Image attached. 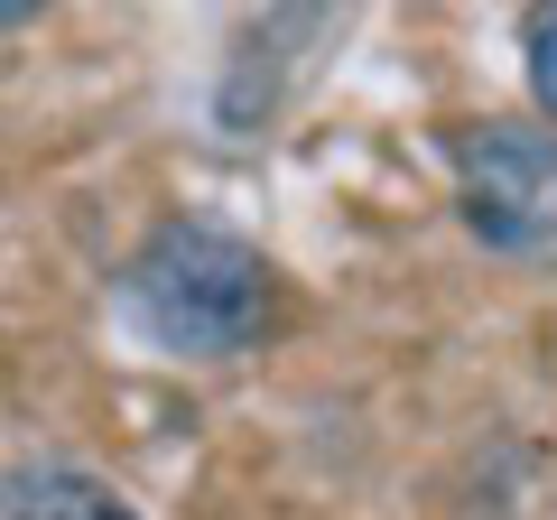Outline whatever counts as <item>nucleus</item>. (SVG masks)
<instances>
[{"instance_id": "1", "label": "nucleus", "mask_w": 557, "mask_h": 520, "mask_svg": "<svg viewBox=\"0 0 557 520\" xmlns=\"http://www.w3.org/2000/svg\"><path fill=\"white\" fill-rule=\"evenodd\" d=\"M121 317L177 362H242L288 325V288L260 242L223 223H159L121 260Z\"/></svg>"}, {"instance_id": "2", "label": "nucleus", "mask_w": 557, "mask_h": 520, "mask_svg": "<svg viewBox=\"0 0 557 520\" xmlns=\"http://www.w3.org/2000/svg\"><path fill=\"white\" fill-rule=\"evenodd\" d=\"M446 168H456V214L483 251H548L557 242V131L548 121H456Z\"/></svg>"}, {"instance_id": "3", "label": "nucleus", "mask_w": 557, "mask_h": 520, "mask_svg": "<svg viewBox=\"0 0 557 520\" xmlns=\"http://www.w3.org/2000/svg\"><path fill=\"white\" fill-rule=\"evenodd\" d=\"M0 520H139L121 483H102L94 465H65V456H38V465H10L0 474Z\"/></svg>"}, {"instance_id": "4", "label": "nucleus", "mask_w": 557, "mask_h": 520, "mask_svg": "<svg viewBox=\"0 0 557 520\" xmlns=\"http://www.w3.org/2000/svg\"><path fill=\"white\" fill-rule=\"evenodd\" d=\"M520 75H530L539 121L557 131V10H520Z\"/></svg>"}, {"instance_id": "5", "label": "nucleus", "mask_w": 557, "mask_h": 520, "mask_svg": "<svg viewBox=\"0 0 557 520\" xmlns=\"http://www.w3.org/2000/svg\"><path fill=\"white\" fill-rule=\"evenodd\" d=\"M28 20H38V10H20V0H10V10H0V38H20Z\"/></svg>"}]
</instances>
